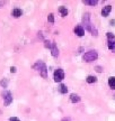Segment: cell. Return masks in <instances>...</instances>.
<instances>
[{
  "label": "cell",
  "instance_id": "cell-14",
  "mask_svg": "<svg viewBox=\"0 0 115 121\" xmlns=\"http://www.w3.org/2000/svg\"><path fill=\"white\" fill-rule=\"evenodd\" d=\"M86 81H87V83L91 84V83H95V82H96V81H97V78H95V76H93V75H89V76H87Z\"/></svg>",
  "mask_w": 115,
  "mask_h": 121
},
{
  "label": "cell",
  "instance_id": "cell-16",
  "mask_svg": "<svg viewBox=\"0 0 115 121\" xmlns=\"http://www.w3.org/2000/svg\"><path fill=\"white\" fill-rule=\"evenodd\" d=\"M108 48L111 49L112 52L115 51V42L114 40H108Z\"/></svg>",
  "mask_w": 115,
  "mask_h": 121
},
{
  "label": "cell",
  "instance_id": "cell-21",
  "mask_svg": "<svg viewBox=\"0 0 115 121\" xmlns=\"http://www.w3.org/2000/svg\"><path fill=\"white\" fill-rule=\"evenodd\" d=\"M9 121H19V119L16 117H11L10 119H9Z\"/></svg>",
  "mask_w": 115,
  "mask_h": 121
},
{
  "label": "cell",
  "instance_id": "cell-19",
  "mask_svg": "<svg viewBox=\"0 0 115 121\" xmlns=\"http://www.w3.org/2000/svg\"><path fill=\"white\" fill-rule=\"evenodd\" d=\"M44 46L46 48H51V47H52V44H51V42H49V40H45V42H44Z\"/></svg>",
  "mask_w": 115,
  "mask_h": 121
},
{
  "label": "cell",
  "instance_id": "cell-3",
  "mask_svg": "<svg viewBox=\"0 0 115 121\" xmlns=\"http://www.w3.org/2000/svg\"><path fill=\"white\" fill-rule=\"evenodd\" d=\"M33 67H34L35 69H40L41 75H42V78H48V69H46V65H45L43 62H37Z\"/></svg>",
  "mask_w": 115,
  "mask_h": 121
},
{
  "label": "cell",
  "instance_id": "cell-9",
  "mask_svg": "<svg viewBox=\"0 0 115 121\" xmlns=\"http://www.w3.org/2000/svg\"><path fill=\"white\" fill-rule=\"evenodd\" d=\"M70 101H71V102H73V103H77V102H79V101H80V96L78 94L72 93V94L70 95Z\"/></svg>",
  "mask_w": 115,
  "mask_h": 121
},
{
  "label": "cell",
  "instance_id": "cell-2",
  "mask_svg": "<svg viewBox=\"0 0 115 121\" xmlns=\"http://www.w3.org/2000/svg\"><path fill=\"white\" fill-rule=\"evenodd\" d=\"M98 57V54L96 51H89V52L85 53L84 56H82V60L85 62H87V63H90V62H93V60H96Z\"/></svg>",
  "mask_w": 115,
  "mask_h": 121
},
{
  "label": "cell",
  "instance_id": "cell-23",
  "mask_svg": "<svg viewBox=\"0 0 115 121\" xmlns=\"http://www.w3.org/2000/svg\"><path fill=\"white\" fill-rule=\"evenodd\" d=\"M10 72H11V73H15V72H16V67H15V66H11V67H10Z\"/></svg>",
  "mask_w": 115,
  "mask_h": 121
},
{
  "label": "cell",
  "instance_id": "cell-4",
  "mask_svg": "<svg viewBox=\"0 0 115 121\" xmlns=\"http://www.w3.org/2000/svg\"><path fill=\"white\" fill-rule=\"evenodd\" d=\"M2 98L5 101V105H9L13 102V94L10 91H4L2 92Z\"/></svg>",
  "mask_w": 115,
  "mask_h": 121
},
{
  "label": "cell",
  "instance_id": "cell-12",
  "mask_svg": "<svg viewBox=\"0 0 115 121\" xmlns=\"http://www.w3.org/2000/svg\"><path fill=\"white\" fill-rule=\"evenodd\" d=\"M108 85H110L111 89L115 90V78L114 76H112V78H108Z\"/></svg>",
  "mask_w": 115,
  "mask_h": 121
},
{
  "label": "cell",
  "instance_id": "cell-8",
  "mask_svg": "<svg viewBox=\"0 0 115 121\" xmlns=\"http://www.w3.org/2000/svg\"><path fill=\"white\" fill-rule=\"evenodd\" d=\"M112 11V6H105L102 10V15L104 17H107L108 16V13Z\"/></svg>",
  "mask_w": 115,
  "mask_h": 121
},
{
  "label": "cell",
  "instance_id": "cell-18",
  "mask_svg": "<svg viewBox=\"0 0 115 121\" xmlns=\"http://www.w3.org/2000/svg\"><path fill=\"white\" fill-rule=\"evenodd\" d=\"M48 20H49L50 22H52V24H53V22H54V16H53V13H50L49 16H48Z\"/></svg>",
  "mask_w": 115,
  "mask_h": 121
},
{
  "label": "cell",
  "instance_id": "cell-5",
  "mask_svg": "<svg viewBox=\"0 0 115 121\" xmlns=\"http://www.w3.org/2000/svg\"><path fill=\"white\" fill-rule=\"evenodd\" d=\"M53 78L55 82H61L62 80L64 78V72H63V69H55L53 74Z\"/></svg>",
  "mask_w": 115,
  "mask_h": 121
},
{
  "label": "cell",
  "instance_id": "cell-10",
  "mask_svg": "<svg viewBox=\"0 0 115 121\" xmlns=\"http://www.w3.org/2000/svg\"><path fill=\"white\" fill-rule=\"evenodd\" d=\"M22 13H23L22 9H19V8H15L13 10V16L14 17H16V18L20 17V16H22Z\"/></svg>",
  "mask_w": 115,
  "mask_h": 121
},
{
  "label": "cell",
  "instance_id": "cell-22",
  "mask_svg": "<svg viewBox=\"0 0 115 121\" xmlns=\"http://www.w3.org/2000/svg\"><path fill=\"white\" fill-rule=\"evenodd\" d=\"M96 71H97L98 73H101V72H102V71H103V69H102V67H101V66H96Z\"/></svg>",
  "mask_w": 115,
  "mask_h": 121
},
{
  "label": "cell",
  "instance_id": "cell-24",
  "mask_svg": "<svg viewBox=\"0 0 115 121\" xmlns=\"http://www.w3.org/2000/svg\"><path fill=\"white\" fill-rule=\"evenodd\" d=\"M62 121H70V119H69V118H63Z\"/></svg>",
  "mask_w": 115,
  "mask_h": 121
},
{
  "label": "cell",
  "instance_id": "cell-20",
  "mask_svg": "<svg viewBox=\"0 0 115 121\" xmlns=\"http://www.w3.org/2000/svg\"><path fill=\"white\" fill-rule=\"evenodd\" d=\"M106 36H107V38H108V40H113L114 39V35L112 34V33H107Z\"/></svg>",
  "mask_w": 115,
  "mask_h": 121
},
{
  "label": "cell",
  "instance_id": "cell-1",
  "mask_svg": "<svg viewBox=\"0 0 115 121\" xmlns=\"http://www.w3.org/2000/svg\"><path fill=\"white\" fill-rule=\"evenodd\" d=\"M82 22H84V25H85V28L88 30V31H90L93 35H95V36H97L98 33H97V29L94 27V25H91V22H90V16H89L88 13H86L84 15V17H82Z\"/></svg>",
  "mask_w": 115,
  "mask_h": 121
},
{
  "label": "cell",
  "instance_id": "cell-11",
  "mask_svg": "<svg viewBox=\"0 0 115 121\" xmlns=\"http://www.w3.org/2000/svg\"><path fill=\"white\" fill-rule=\"evenodd\" d=\"M59 11H60V13H61L62 17H66V16H68V10H67L66 7H63V6H61L60 8H59Z\"/></svg>",
  "mask_w": 115,
  "mask_h": 121
},
{
  "label": "cell",
  "instance_id": "cell-13",
  "mask_svg": "<svg viewBox=\"0 0 115 121\" xmlns=\"http://www.w3.org/2000/svg\"><path fill=\"white\" fill-rule=\"evenodd\" d=\"M59 92L60 93H67L68 92V87H67V85H64V84H60V86H59Z\"/></svg>",
  "mask_w": 115,
  "mask_h": 121
},
{
  "label": "cell",
  "instance_id": "cell-17",
  "mask_svg": "<svg viewBox=\"0 0 115 121\" xmlns=\"http://www.w3.org/2000/svg\"><path fill=\"white\" fill-rule=\"evenodd\" d=\"M0 84H1V86H2V87H7V85H8V80H7V78H4V80H1Z\"/></svg>",
  "mask_w": 115,
  "mask_h": 121
},
{
  "label": "cell",
  "instance_id": "cell-7",
  "mask_svg": "<svg viewBox=\"0 0 115 121\" xmlns=\"http://www.w3.org/2000/svg\"><path fill=\"white\" fill-rule=\"evenodd\" d=\"M51 54L53 57H58L59 56V49H58L55 43H52V47H51Z\"/></svg>",
  "mask_w": 115,
  "mask_h": 121
},
{
  "label": "cell",
  "instance_id": "cell-6",
  "mask_svg": "<svg viewBox=\"0 0 115 121\" xmlns=\"http://www.w3.org/2000/svg\"><path fill=\"white\" fill-rule=\"evenodd\" d=\"M75 34L77 35V36H79V37H82L85 35V29L82 26H80V25H78V26L75 27Z\"/></svg>",
  "mask_w": 115,
  "mask_h": 121
},
{
  "label": "cell",
  "instance_id": "cell-15",
  "mask_svg": "<svg viewBox=\"0 0 115 121\" xmlns=\"http://www.w3.org/2000/svg\"><path fill=\"white\" fill-rule=\"evenodd\" d=\"M85 4H88V6H96V4H98L97 0H86V1H84Z\"/></svg>",
  "mask_w": 115,
  "mask_h": 121
}]
</instances>
